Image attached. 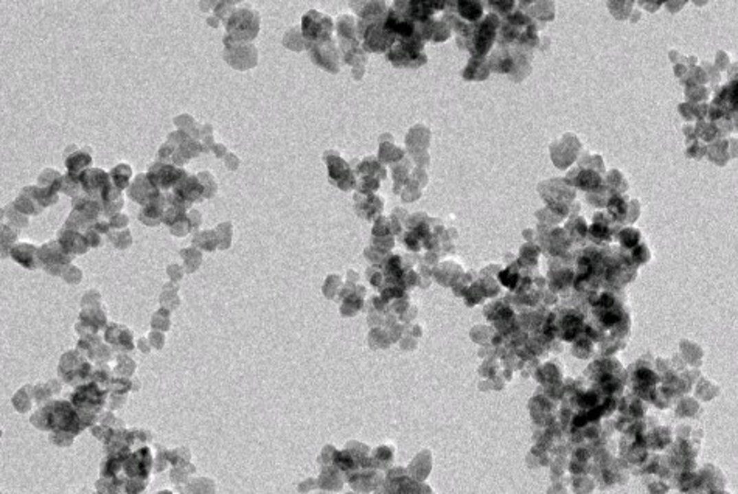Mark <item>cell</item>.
I'll return each instance as SVG.
<instances>
[{
    "label": "cell",
    "instance_id": "obj_11",
    "mask_svg": "<svg viewBox=\"0 0 738 494\" xmlns=\"http://www.w3.org/2000/svg\"><path fill=\"white\" fill-rule=\"evenodd\" d=\"M353 172H355V181L356 179L381 181V179H384V176H385L384 168L381 166L377 157H366L364 160H361L358 166H356V170H353Z\"/></svg>",
    "mask_w": 738,
    "mask_h": 494
},
{
    "label": "cell",
    "instance_id": "obj_13",
    "mask_svg": "<svg viewBox=\"0 0 738 494\" xmlns=\"http://www.w3.org/2000/svg\"><path fill=\"white\" fill-rule=\"evenodd\" d=\"M111 182L112 186H114L117 190H124L129 187V182H131V177H133V168H131L129 165L126 164H122V165H117L114 170L111 171Z\"/></svg>",
    "mask_w": 738,
    "mask_h": 494
},
{
    "label": "cell",
    "instance_id": "obj_14",
    "mask_svg": "<svg viewBox=\"0 0 738 494\" xmlns=\"http://www.w3.org/2000/svg\"><path fill=\"white\" fill-rule=\"evenodd\" d=\"M580 187L585 188V190H592L597 186H600V177L597 175H594L592 171H586L583 172V175L580 176Z\"/></svg>",
    "mask_w": 738,
    "mask_h": 494
},
{
    "label": "cell",
    "instance_id": "obj_12",
    "mask_svg": "<svg viewBox=\"0 0 738 494\" xmlns=\"http://www.w3.org/2000/svg\"><path fill=\"white\" fill-rule=\"evenodd\" d=\"M91 164H92V157L87 151H75L74 154H70V156L65 159V165H67V170L70 171L69 175L75 177H78L82 171L87 170L89 166H91Z\"/></svg>",
    "mask_w": 738,
    "mask_h": 494
},
{
    "label": "cell",
    "instance_id": "obj_9",
    "mask_svg": "<svg viewBox=\"0 0 738 494\" xmlns=\"http://www.w3.org/2000/svg\"><path fill=\"white\" fill-rule=\"evenodd\" d=\"M129 196H131V199L139 202V204L146 205V204H150L151 201L159 198L160 192L151 186L145 175H140L135 177L134 183L129 187Z\"/></svg>",
    "mask_w": 738,
    "mask_h": 494
},
{
    "label": "cell",
    "instance_id": "obj_6",
    "mask_svg": "<svg viewBox=\"0 0 738 494\" xmlns=\"http://www.w3.org/2000/svg\"><path fill=\"white\" fill-rule=\"evenodd\" d=\"M78 182L86 196L101 202L104 193L112 187L111 177L106 171L98 168H87L78 176Z\"/></svg>",
    "mask_w": 738,
    "mask_h": 494
},
{
    "label": "cell",
    "instance_id": "obj_7",
    "mask_svg": "<svg viewBox=\"0 0 738 494\" xmlns=\"http://www.w3.org/2000/svg\"><path fill=\"white\" fill-rule=\"evenodd\" d=\"M336 32H337V45L342 55L345 53L358 49L361 47V41L358 38V30H356V17L350 13L341 14L337 17L336 23Z\"/></svg>",
    "mask_w": 738,
    "mask_h": 494
},
{
    "label": "cell",
    "instance_id": "obj_4",
    "mask_svg": "<svg viewBox=\"0 0 738 494\" xmlns=\"http://www.w3.org/2000/svg\"><path fill=\"white\" fill-rule=\"evenodd\" d=\"M324 160L328 168V177L333 186L339 190L348 192L355 188V172L351 170L348 162H345L341 154L335 150H328L324 153Z\"/></svg>",
    "mask_w": 738,
    "mask_h": 494
},
{
    "label": "cell",
    "instance_id": "obj_2",
    "mask_svg": "<svg viewBox=\"0 0 738 494\" xmlns=\"http://www.w3.org/2000/svg\"><path fill=\"white\" fill-rule=\"evenodd\" d=\"M333 32H335V19L328 14L311 10L302 17L300 33L305 41V47L333 38Z\"/></svg>",
    "mask_w": 738,
    "mask_h": 494
},
{
    "label": "cell",
    "instance_id": "obj_8",
    "mask_svg": "<svg viewBox=\"0 0 738 494\" xmlns=\"http://www.w3.org/2000/svg\"><path fill=\"white\" fill-rule=\"evenodd\" d=\"M172 194H175L177 199L186 202V204L192 205L193 202H198L202 199V196H204V187H202L198 176L187 175L175 188H172Z\"/></svg>",
    "mask_w": 738,
    "mask_h": 494
},
{
    "label": "cell",
    "instance_id": "obj_3",
    "mask_svg": "<svg viewBox=\"0 0 738 494\" xmlns=\"http://www.w3.org/2000/svg\"><path fill=\"white\" fill-rule=\"evenodd\" d=\"M306 50L309 56H311L313 63L317 64L319 67L325 69L326 72L337 74L339 70H341L342 55L335 38L326 39L324 43L306 45Z\"/></svg>",
    "mask_w": 738,
    "mask_h": 494
},
{
    "label": "cell",
    "instance_id": "obj_10",
    "mask_svg": "<svg viewBox=\"0 0 738 494\" xmlns=\"http://www.w3.org/2000/svg\"><path fill=\"white\" fill-rule=\"evenodd\" d=\"M355 205L356 212L361 218L372 219L374 215L383 210V199H379L377 194H366V193H356L355 194Z\"/></svg>",
    "mask_w": 738,
    "mask_h": 494
},
{
    "label": "cell",
    "instance_id": "obj_1",
    "mask_svg": "<svg viewBox=\"0 0 738 494\" xmlns=\"http://www.w3.org/2000/svg\"><path fill=\"white\" fill-rule=\"evenodd\" d=\"M224 22L225 30H227L225 38L230 39L232 43L247 44L258 36L260 16L257 11L249 8L235 10Z\"/></svg>",
    "mask_w": 738,
    "mask_h": 494
},
{
    "label": "cell",
    "instance_id": "obj_5",
    "mask_svg": "<svg viewBox=\"0 0 738 494\" xmlns=\"http://www.w3.org/2000/svg\"><path fill=\"white\" fill-rule=\"evenodd\" d=\"M187 175L188 172L183 168H179V166H176L172 164L157 162V164H154L150 170H148L145 176H146V179L150 181L151 186L162 193L170 188H175Z\"/></svg>",
    "mask_w": 738,
    "mask_h": 494
}]
</instances>
